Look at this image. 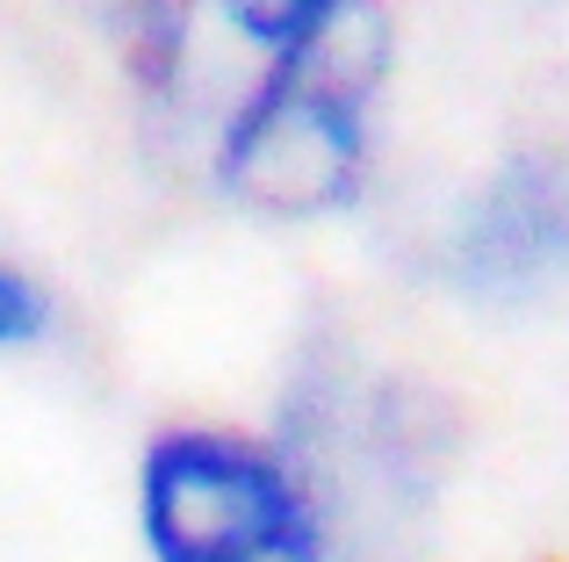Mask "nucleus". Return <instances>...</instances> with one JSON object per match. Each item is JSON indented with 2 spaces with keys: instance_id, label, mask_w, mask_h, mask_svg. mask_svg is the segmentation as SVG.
<instances>
[{
  "instance_id": "1",
  "label": "nucleus",
  "mask_w": 569,
  "mask_h": 562,
  "mask_svg": "<svg viewBox=\"0 0 569 562\" xmlns=\"http://www.w3.org/2000/svg\"><path fill=\"white\" fill-rule=\"evenodd\" d=\"M389 72L376 0H339L310 37L274 51L217 130V188L252 217L318 224L368 188V109Z\"/></svg>"
},
{
  "instance_id": "2",
  "label": "nucleus",
  "mask_w": 569,
  "mask_h": 562,
  "mask_svg": "<svg viewBox=\"0 0 569 562\" xmlns=\"http://www.w3.org/2000/svg\"><path fill=\"white\" fill-rule=\"evenodd\" d=\"M138 534L152 562H325L310 483L274 440L231 425H167L138 462Z\"/></svg>"
},
{
  "instance_id": "3",
  "label": "nucleus",
  "mask_w": 569,
  "mask_h": 562,
  "mask_svg": "<svg viewBox=\"0 0 569 562\" xmlns=\"http://www.w3.org/2000/svg\"><path fill=\"white\" fill-rule=\"evenodd\" d=\"M432 411L440 404H426L411 382L325 353L296 375L274 448L296 462L325 526L339 534V512L353 498H368L376 512H397L440 483V419Z\"/></svg>"
},
{
  "instance_id": "4",
  "label": "nucleus",
  "mask_w": 569,
  "mask_h": 562,
  "mask_svg": "<svg viewBox=\"0 0 569 562\" xmlns=\"http://www.w3.org/2000/svg\"><path fill=\"white\" fill-rule=\"evenodd\" d=\"M440 268L469 295H533L569 274V138H533L455 210Z\"/></svg>"
},
{
  "instance_id": "5",
  "label": "nucleus",
  "mask_w": 569,
  "mask_h": 562,
  "mask_svg": "<svg viewBox=\"0 0 569 562\" xmlns=\"http://www.w3.org/2000/svg\"><path fill=\"white\" fill-rule=\"evenodd\" d=\"M101 37L116 43L123 72L138 80L144 101L167 109L188 87V51H194V0H87Z\"/></svg>"
},
{
  "instance_id": "6",
  "label": "nucleus",
  "mask_w": 569,
  "mask_h": 562,
  "mask_svg": "<svg viewBox=\"0 0 569 562\" xmlns=\"http://www.w3.org/2000/svg\"><path fill=\"white\" fill-rule=\"evenodd\" d=\"M217 8H223V22H231L238 37L260 43V51L274 58V51H289L296 37H310L339 0H217Z\"/></svg>"
},
{
  "instance_id": "7",
  "label": "nucleus",
  "mask_w": 569,
  "mask_h": 562,
  "mask_svg": "<svg viewBox=\"0 0 569 562\" xmlns=\"http://www.w3.org/2000/svg\"><path fill=\"white\" fill-rule=\"evenodd\" d=\"M51 332V295H43L37 274H22L14 260H0V353L37 347Z\"/></svg>"
}]
</instances>
